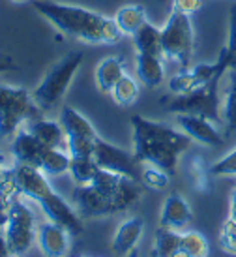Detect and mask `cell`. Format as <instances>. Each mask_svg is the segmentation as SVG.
<instances>
[{
	"label": "cell",
	"mask_w": 236,
	"mask_h": 257,
	"mask_svg": "<svg viewBox=\"0 0 236 257\" xmlns=\"http://www.w3.org/2000/svg\"><path fill=\"white\" fill-rule=\"evenodd\" d=\"M34 10L53 23L62 34L85 43L116 45L122 40V32L113 17L101 15L88 8L60 4L55 0H36Z\"/></svg>",
	"instance_id": "6da1fadb"
},
{
	"label": "cell",
	"mask_w": 236,
	"mask_h": 257,
	"mask_svg": "<svg viewBox=\"0 0 236 257\" xmlns=\"http://www.w3.org/2000/svg\"><path fill=\"white\" fill-rule=\"evenodd\" d=\"M133 128V154L141 164L161 167L174 175L180 156L193 143L180 128L167 126L163 122L148 120L144 116L131 118Z\"/></svg>",
	"instance_id": "7a4b0ae2"
},
{
	"label": "cell",
	"mask_w": 236,
	"mask_h": 257,
	"mask_svg": "<svg viewBox=\"0 0 236 257\" xmlns=\"http://www.w3.org/2000/svg\"><path fill=\"white\" fill-rule=\"evenodd\" d=\"M83 60L85 57L81 51H72L51 68V72L42 79V83L32 92L38 107L42 111H51L57 107L66 96L68 88L72 86V81L77 75Z\"/></svg>",
	"instance_id": "3957f363"
},
{
	"label": "cell",
	"mask_w": 236,
	"mask_h": 257,
	"mask_svg": "<svg viewBox=\"0 0 236 257\" xmlns=\"http://www.w3.org/2000/svg\"><path fill=\"white\" fill-rule=\"evenodd\" d=\"M42 109L23 86L0 85V137H14L25 122L38 118Z\"/></svg>",
	"instance_id": "277c9868"
},
{
	"label": "cell",
	"mask_w": 236,
	"mask_h": 257,
	"mask_svg": "<svg viewBox=\"0 0 236 257\" xmlns=\"http://www.w3.org/2000/svg\"><path fill=\"white\" fill-rule=\"evenodd\" d=\"M195 51V29L191 17L172 12L161 29V57L182 68L189 66Z\"/></svg>",
	"instance_id": "5b68a950"
},
{
	"label": "cell",
	"mask_w": 236,
	"mask_h": 257,
	"mask_svg": "<svg viewBox=\"0 0 236 257\" xmlns=\"http://www.w3.org/2000/svg\"><path fill=\"white\" fill-rule=\"evenodd\" d=\"M36 231L38 221L34 208L29 205L27 197H19L8 208V221L2 229L14 257H23L25 253H29L30 248L36 244Z\"/></svg>",
	"instance_id": "8992f818"
},
{
	"label": "cell",
	"mask_w": 236,
	"mask_h": 257,
	"mask_svg": "<svg viewBox=\"0 0 236 257\" xmlns=\"http://www.w3.org/2000/svg\"><path fill=\"white\" fill-rule=\"evenodd\" d=\"M223 77L210 81L208 85L200 86V88H197L193 92L174 96V100L167 105V111H171L174 114H199V116H206L210 120L217 122L223 128L221 90H219V83L223 81Z\"/></svg>",
	"instance_id": "52a82bcc"
},
{
	"label": "cell",
	"mask_w": 236,
	"mask_h": 257,
	"mask_svg": "<svg viewBox=\"0 0 236 257\" xmlns=\"http://www.w3.org/2000/svg\"><path fill=\"white\" fill-rule=\"evenodd\" d=\"M92 158L100 169H105V171L116 173V175L137 180L141 177V162L135 158V154L120 149L116 145L107 143L101 137H98V141H96Z\"/></svg>",
	"instance_id": "ba28073f"
},
{
	"label": "cell",
	"mask_w": 236,
	"mask_h": 257,
	"mask_svg": "<svg viewBox=\"0 0 236 257\" xmlns=\"http://www.w3.org/2000/svg\"><path fill=\"white\" fill-rule=\"evenodd\" d=\"M38 207L42 208L43 216L49 221H55L58 225H62L64 229H68L72 235H81L85 231L83 225V218L77 214V210L73 208L72 201H66L60 193L55 190L51 192L47 197H43Z\"/></svg>",
	"instance_id": "9c48e42d"
},
{
	"label": "cell",
	"mask_w": 236,
	"mask_h": 257,
	"mask_svg": "<svg viewBox=\"0 0 236 257\" xmlns=\"http://www.w3.org/2000/svg\"><path fill=\"white\" fill-rule=\"evenodd\" d=\"M72 201L73 208L77 210V214L85 220V218H105V216L116 214L113 203L107 195L94 188L92 184L85 186H75L72 192Z\"/></svg>",
	"instance_id": "30bf717a"
},
{
	"label": "cell",
	"mask_w": 236,
	"mask_h": 257,
	"mask_svg": "<svg viewBox=\"0 0 236 257\" xmlns=\"http://www.w3.org/2000/svg\"><path fill=\"white\" fill-rule=\"evenodd\" d=\"M176 126L191 141L204 147H219L225 143V134L217 122L199 114H176Z\"/></svg>",
	"instance_id": "8fae6325"
},
{
	"label": "cell",
	"mask_w": 236,
	"mask_h": 257,
	"mask_svg": "<svg viewBox=\"0 0 236 257\" xmlns=\"http://www.w3.org/2000/svg\"><path fill=\"white\" fill-rule=\"evenodd\" d=\"M12 169H14L15 180H17L21 195L27 197L29 201H34L36 205L43 197H47L51 192H55L49 177L40 167H36V165L14 164Z\"/></svg>",
	"instance_id": "7c38bea8"
},
{
	"label": "cell",
	"mask_w": 236,
	"mask_h": 257,
	"mask_svg": "<svg viewBox=\"0 0 236 257\" xmlns=\"http://www.w3.org/2000/svg\"><path fill=\"white\" fill-rule=\"evenodd\" d=\"M36 244L45 257H66L72 246V233L55 221L38 223Z\"/></svg>",
	"instance_id": "4fadbf2b"
},
{
	"label": "cell",
	"mask_w": 236,
	"mask_h": 257,
	"mask_svg": "<svg viewBox=\"0 0 236 257\" xmlns=\"http://www.w3.org/2000/svg\"><path fill=\"white\" fill-rule=\"evenodd\" d=\"M193 221V210L187 199L178 192H172L163 201V207L159 212V225L161 227L186 231Z\"/></svg>",
	"instance_id": "5bb4252c"
},
{
	"label": "cell",
	"mask_w": 236,
	"mask_h": 257,
	"mask_svg": "<svg viewBox=\"0 0 236 257\" xmlns=\"http://www.w3.org/2000/svg\"><path fill=\"white\" fill-rule=\"evenodd\" d=\"M143 235L144 220L141 216H131L116 227L113 240H111V248L118 257H128L131 251H135L137 244L141 242Z\"/></svg>",
	"instance_id": "9a60e30c"
},
{
	"label": "cell",
	"mask_w": 236,
	"mask_h": 257,
	"mask_svg": "<svg viewBox=\"0 0 236 257\" xmlns=\"http://www.w3.org/2000/svg\"><path fill=\"white\" fill-rule=\"evenodd\" d=\"M43 150L45 147L32 136V132L27 126H23L12 137V143H10V156L14 158V164H27L38 167Z\"/></svg>",
	"instance_id": "2e32d148"
},
{
	"label": "cell",
	"mask_w": 236,
	"mask_h": 257,
	"mask_svg": "<svg viewBox=\"0 0 236 257\" xmlns=\"http://www.w3.org/2000/svg\"><path fill=\"white\" fill-rule=\"evenodd\" d=\"M27 128L45 149H66V134L60 120L38 116V118L27 122Z\"/></svg>",
	"instance_id": "e0dca14e"
},
{
	"label": "cell",
	"mask_w": 236,
	"mask_h": 257,
	"mask_svg": "<svg viewBox=\"0 0 236 257\" xmlns=\"http://www.w3.org/2000/svg\"><path fill=\"white\" fill-rule=\"evenodd\" d=\"M60 124L64 128L66 139H98L100 137L92 122L70 105L62 107L60 111Z\"/></svg>",
	"instance_id": "ac0fdd59"
},
{
	"label": "cell",
	"mask_w": 236,
	"mask_h": 257,
	"mask_svg": "<svg viewBox=\"0 0 236 257\" xmlns=\"http://www.w3.org/2000/svg\"><path fill=\"white\" fill-rule=\"evenodd\" d=\"M135 72H137L139 81H141L143 85L150 86V88H157L159 85H163V81H165V60H163V57L137 53Z\"/></svg>",
	"instance_id": "d6986e66"
},
{
	"label": "cell",
	"mask_w": 236,
	"mask_h": 257,
	"mask_svg": "<svg viewBox=\"0 0 236 257\" xmlns=\"http://www.w3.org/2000/svg\"><path fill=\"white\" fill-rule=\"evenodd\" d=\"M113 19L122 32V36L133 38L148 23V15H146V8L141 4H126L116 10Z\"/></svg>",
	"instance_id": "ffe728a7"
},
{
	"label": "cell",
	"mask_w": 236,
	"mask_h": 257,
	"mask_svg": "<svg viewBox=\"0 0 236 257\" xmlns=\"http://www.w3.org/2000/svg\"><path fill=\"white\" fill-rule=\"evenodd\" d=\"M124 75H126V66H124V60L118 57L103 58L100 64L96 66V72H94L96 85L103 94H111V90Z\"/></svg>",
	"instance_id": "44dd1931"
},
{
	"label": "cell",
	"mask_w": 236,
	"mask_h": 257,
	"mask_svg": "<svg viewBox=\"0 0 236 257\" xmlns=\"http://www.w3.org/2000/svg\"><path fill=\"white\" fill-rule=\"evenodd\" d=\"M227 85L221 92V122L225 128V137L236 134V68L225 73Z\"/></svg>",
	"instance_id": "7402d4cb"
},
{
	"label": "cell",
	"mask_w": 236,
	"mask_h": 257,
	"mask_svg": "<svg viewBox=\"0 0 236 257\" xmlns=\"http://www.w3.org/2000/svg\"><path fill=\"white\" fill-rule=\"evenodd\" d=\"M70 164H72V156L66 149H45L38 167L51 179V177L68 175Z\"/></svg>",
	"instance_id": "603a6c76"
},
{
	"label": "cell",
	"mask_w": 236,
	"mask_h": 257,
	"mask_svg": "<svg viewBox=\"0 0 236 257\" xmlns=\"http://www.w3.org/2000/svg\"><path fill=\"white\" fill-rule=\"evenodd\" d=\"M133 43L137 53L161 57V29H157L152 23H146L133 36Z\"/></svg>",
	"instance_id": "cb8c5ba5"
},
{
	"label": "cell",
	"mask_w": 236,
	"mask_h": 257,
	"mask_svg": "<svg viewBox=\"0 0 236 257\" xmlns=\"http://www.w3.org/2000/svg\"><path fill=\"white\" fill-rule=\"evenodd\" d=\"M98 173H100V167L94 162L92 156H77V158H72L68 175L75 182V186H85V184H90Z\"/></svg>",
	"instance_id": "d4e9b609"
},
{
	"label": "cell",
	"mask_w": 236,
	"mask_h": 257,
	"mask_svg": "<svg viewBox=\"0 0 236 257\" xmlns=\"http://www.w3.org/2000/svg\"><path fill=\"white\" fill-rule=\"evenodd\" d=\"M182 231L169 227H159L154 240V255L156 257H172L182 248Z\"/></svg>",
	"instance_id": "484cf974"
},
{
	"label": "cell",
	"mask_w": 236,
	"mask_h": 257,
	"mask_svg": "<svg viewBox=\"0 0 236 257\" xmlns=\"http://www.w3.org/2000/svg\"><path fill=\"white\" fill-rule=\"evenodd\" d=\"M139 94H141L139 81H137L133 75H128V73H126V75L115 85V88L111 90V98L115 100L116 105L129 107V105H133V103L139 100Z\"/></svg>",
	"instance_id": "4316f807"
},
{
	"label": "cell",
	"mask_w": 236,
	"mask_h": 257,
	"mask_svg": "<svg viewBox=\"0 0 236 257\" xmlns=\"http://www.w3.org/2000/svg\"><path fill=\"white\" fill-rule=\"evenodd\" d=\"M180 246L191 257H210V244H208L206 236L202 235L200 231H195V229L182 231Z\"/></svg>",
	"instance_id": "83f0119b"
},
{
	"label": "cell",
	"mask_w": 236,
	"mask_h": 257,
	"mask_svg": "<svg viewBox=\"0 0 236 257\" xmlns=\"http://www.w3.org/2000/svg\"><path fill=\"white\" fill-rule=\"evenodd\" d=\"M141 184L150 188L154 192H163L165 188L169 186V180H171V175L167 171H163L161 167H156L152 164H141Z\"/></svg>",
	"instance_id": "f1b7e54d"
},
{
	"label": "cell",
	"mask_w": 236,
	"mask_h": 257,
	"mask_svg": "<svg viewBox=\"0 0 236 257\" xmlns=\"http://www.w3.org/2000/svg\"><path fill=\"white\" fill-rule=\"evenodd\" d=\"M219 246L223 251L236 255V221L234 220H225L221 225V233H219Z\"/></svg>",
	"instance_id": "f546056e"
},
{
	"label": "cell",
	"mask_w": 236,
	"mask_h": 257,
	"mask_svg": "<svg viewBox=\"0 0 236 257\" xmlns=\"http://www.w3.org/2000/svg\"><path fill=\"white\" fill-rule=\"evenodd\" d=\"M229 42L223 49L227 51V55L232 60V66L236 68V2L232 4V10H230V17H229Z\"/></svg>",
	"instance_id": "4dcf8cb0"
},
{
	"label": "cell",
	"mask_w": 236,
	"mask_h": 257,
	"mask_svg": "<svg viewBox=\"0 0 236 257\" xmlns=\"http://www.w3.org/2000/svg\"><path fill=\"white\" fill-rule=\"evenodd\" d=\"M202 4H204V0H171L172 12L189 15V17L193 14H197L200 8H202Z\"/></svg>",
	"instance_id": "1f68e13d"
},
{
	"label": "cell",
	"mask_w": 236,
	"mask_h": 257,
	"mask_svg": "<svg viewBox=\"0 0 236 257\" xmlns=\"http://www.w3.org/2000/svg\"><path fill=\"white\" fill-rule=\"evenodd\" d=\"M0 257H14V253H12V250H10V246H8L6 236H4L2 231H0Z\"/></svg>",
	"instance_id": "d6a6232c"
},
{
	"label": "cell",
	"mask_w": 236,
	"mask_h": 257,
	"mask_svg": "<svg viewBox=\"0 0 236 257\" xmlns=\"http://www.w3.org/2000/svg\"><path fill=\"white\" fill-rule=\"evenodd\" d=\"M229 220H234L236 221V188L232 190L230 193V203H229V216H227Z\"/></svg>",
	"instance_id": "836d02e7"
},
{
	"label": "cell",
	"mask_w": 236,
	"mask_h": 257,
	"mask_svg": "<svg viewBox=\"0 0 236 257\" xmlns=\"http://www.w3.org/2000/svg\"><path fill=\"white\" fill-rule=\"evenodd\" d=\"M12 66H14V60H12V58H8V57H0V73L8 72V70H10Z\"/></svg>",
	"instance_id": "e575fe53"
},
{
	"label": "cell",
	"mask_w": 236,
	"mask_h": 257,
	"mask_svg": "<svg viewBox=\"0 0 236 257\" xmlns=\"http://www.w3.org/2000/svg\"><path fill=\"white\" fill-rule=\"evenodd\" d=\"M172 257H191V255H189V253H187L186 250H182V248H180V250L176 251V253H174Z\"/></svg>",
	"instance_id": "d590c367"
},
{
	"label": "cell",
	"mask_w": 236,
	"mask_h": 257,
	"mask_svg": "<svg viewBox=\"0 0 236 257\" xmlns=\"http://www.w3.org/2000/svg\"><path fill=\"white\" fill-rule=\"evenodd\" d=\"M2 169H6V162H4V154L0 152V171H2Z\"/></svg>",
	"instance_id": "8d00e7d4"
},
{
	"label": "cell",
	"mask_w": 236,
	"mask_h": 257,
	"mask_svg": "<svg viewBox=\"0 0 236 257\" xmlns=\"http://www.w3.org/2000/svg\"><path fill=\"white\" fill-rule=\"evenodd\" d=\"M14 4H27V2H30V0H12Z\"/></svg>",
	"instance_id": "74e56055"
}]
</instances>
